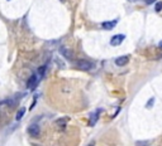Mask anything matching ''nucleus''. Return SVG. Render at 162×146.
Returning <instances> with one entry per match:
<instances>
[{
    "mask_svg": "<svg viewBox=\"0 0 162 146\" xmlns=\"http://www.w3.org/2000/svg\"><path fill=\"white\" fill-rule=\"evenodd\" d=\"M95 120H98V114H96V115H95V114L91 115V120H90V125H91V126L95 125Z\"/></svg>",
    "mask_w": 162,
    "mask_h": 146,
    "instance_id": "11",
    "label": "nucleus"
},
{
    "mask_svg": "<svg viewBox=\"0 0 162 146\" xmlns=\"http://www.w3.org/2000/svg\"><path fill=\"white\" fill-rule=\"evenodd\" d=\"M154 10H156V12H161L162 10V3H157L156 6H154Z\"/></svg>",
    "mask_w": 162,
    "mask_h": 146,
    "instance_id": "13",
    "label": "nucleus"
},
{
    "mask_svg": "<svg viewBox=\"0 0 162 146\" xmlns=\"http://www.w3.org/2000/svg\"><path fill=\"white\" fill-rule=\"evenodd\" d=\"M145 3H146V4H153V3H156V0H145Z\"/></svg>",
    "mask_w": 162,
    "mask_h": 146,
    "instance_id": "15",
    "label": "nucleus"
},
{
    "mask_svg": "<svg viewBox=\"0 0 162 146\" xmlns=\"http://www.w3.org/2000/svg\"><path fill=\"white\" fill-rule=\"evenodd\" d=\"M60 53L64 56L67 61H71L72 59V53H71V50H70L67 47H65V45H62L61 48H60Z\"/></svg>",
    "mask_w": 162,
    "mask_h": 146,
    "instance_id": "5",
    "label": "nucleus"
},
{
    "mask_svg": "<svg viewBox=\"0 0 162 146\" xmlns=\"http://www.w3.org/2000/svg\"><path fill=\"white\" fill-rule=\"evenodd\" d=\"M128 62H129V57H128V56H122V57H118L115 59V64L119 65V67H123V65H126Z\"/></svg>",
    "mask_w": 162,
    "mask_h": 146,
    "instance_id": "6",
    "label": "nucleus"
},
{
    "mask_svg": "<svg viewBox=\"0 0 162 146\" xmlns=\"http://www.w3.org/2000/svg\"><path fill=\"white\" fill-rule=\"evenodd\" d=\"M28 134L33 137H38L40 135V127L37 125V123H33V125L28 127Z\"/></svg>",
    "mask_w": 162,
    "mask_h": 146,
    "instance_id": "2",
    "label": "nucleus"
},
{
    "mask_svg": "<svg viewBox=\"0 0 162 146\" xmlns=\"http://www.w3.org/2000/svg\"><path fill=\"white\" fill-rule=\"evenodd\" d=\"M75 67L80 71H90L91 68L94 67L93 63L90 61H86V59H79L75 62Z\"/></svg>",
    "mask_w": 162,
    "mask_h": 146,
    "instance_id": "1",
    "label": "nucleus"
},
{
    "mask_svg": "<svg viewBox=\"0 0 162 146\" xmlns=\"http://www.w3.org/2000/svg\"><path fill=\"white\" fill-rule=\"evenodd\" d=\"M153 102H154V98H153V97L149 98V101H148V103L146 105V107H147V108H151V107L153 106Z\"/></svg>",
    "mask_w": 162,
    "mask_h": 146,
    "instance_id": "12",
    "label": "nucleus"
},
{
    "mask_svg": "<svg viewBox=\"0 0 162 146\" xmlns=\"http://www.w3.org/2000/svg\"><path fill=\"white\" fill-rule=\"evenodd\" d=\"M67 121H68V118L67 117H62V118H58V120H56V126L57 127H65L66 126V123H67Z\"/></svg>",
    "mask_w": 162,
    "mask_h": 146,
    "instance_id": "8",
    "label": "nucleus"
},
{
    "mask_svg": "<svg viewBox=\"0 0 162 146\" xmlns=\"http://www.w3.org/2000/svg\"><path fill=\"white\" fill-rule=\"evenodd\" d=\"M124 39H126V35H123V34H117V35H114L113 38L110 39V44H112L113 47L120 45L122 43H123Z\"/></svg>",
    "mask_w": 162,
    "mask_h": 146,
    "instance_id": "3",
    "label": "nucleus"
},
{
    "mask_svg": "<svg viewBox=\"0 0 162 146\" xmlns=\"http://www.w3.org/2000/svg\"><path fill=\"white\" fill-rule=\"evenodd\" d=\"M45 73H46V65H40V67L38 68V71H37L36 74L38 76V78L40 79V78L43 77V76H45Z\"/></svg>",
    "mask_w": 162,
    "mask_h": 146,
    "instance_id": "10",
    "label": "nucleus"
},
{
    "mask_svg": "<svg viewBox=\"0 0 162 146\" xmlns=\"http://www.w3.org/2000/svg\"><path fill=\"white\" fill-rule=\"evenodd\" d=\"M94 145H95V142H94V141H91V142H90V144L87 145V146H94Z\"/></svg>",
    "mask_w": 162,
    "mask_h": 146,
    "instance_id": "16",
    "label": "nucleus"
},
{
    "mask_svg": "<svg viewBox=\"0 0 162 146\" xmlns=\"http://www.w3.org/2000/svg\"><path fill=\"white\" fill-rule=\"evenodd\" d=\"M25 115V107H22L18 110V112H17V115H15V120L17 121H19V120H22V117Z\"/></svg>",
    "mask_w": 162,
    "mask_h": 146,
    "instance_id": "9",
    "label": "nucleus"
},
{
    "mask_svg": "<svg viewBox=\"0 0 162 146\" xmlns=\"http://www.w3.org/2000/svg\"><path fill=\"white\" fill-rule=\"evenodd\" d=\"M38 76L37 74H32L31 77H29L28 79V82H27V87L29 90H33V88H36V86H37V83H38Z\"/></svg>",
    "mask_w": 162,
    "mask_h": 146,
    "instance_id": "4",
    "label": "nucleus"
},
{
    "mask_svg": "<svg viewBox=\"0 0 162 146\" xmlns=\"http://www.w3.org/2000/svg\"><path fill=\"white\" fill-rule=\"evenodd\" d=\"M118 20H112V21H105V23H103V28L106 29V30H110V29H113L114 27L117 25Z\"/></svg>",
    "mask_w": 162,
    "mask_h": 146,
    "instance_id": "7",
    "label": "nucleus"
},
{
    "mask_svg": "<svg viewBox=\"0 0 162 146\" xmlns=\"http://www.w3.org/2000/svg\"><path fill=\"white\" fill-rule=\"evenodd\" d=\"M135 146H148V144L145 142V141H138L137 144H135Z\"/></svg>",
    "mask_w": 162,
    "mask_h": 146,
    "instance_id": "14",
    "label": "nucleus"
}]
</instances>
